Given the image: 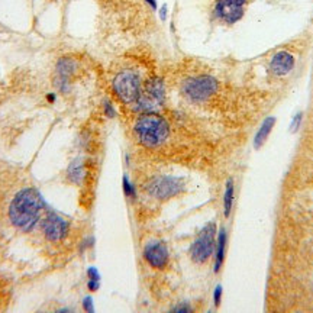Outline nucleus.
Returning a JSON list of instances; mask_svg holds the SVG:
<instances>
[{
  "instance_id": "nucleus-27",
  "label": "nucleus",
  "mask_w": 313,
  "mask_h": 313,
  "mask_svg": "<svg viewBox=\"0 0 313 313\" xmlns=\"http://www.w3.org/2000/svg\"><path fill=\"white\" fill-rule=\"evenodd\" d=\"M165 10H167V9H165V6H164V8L161 9V19H162V20L165 19Z\"/></svg>"
},
{
  "instance_id": "nucleus-2",
  "label": "nucleus",
  "mask_w": 313,
  "mask_h": 313,
  "mask_svg": "<svg viewBox=\"0 0 313 313\" xmlns=\"http://www.w3.org/2000/svg\"><path fill=\"white\" fill-rule=\"evenodd\" d=\"M135 138L145 148H157L170 136L168 122L155 112L142 113L134 125Z\"/></svg>"
},
{
  "instance_id": "nucleus-14",
  "label": "nucleus",
  "mask_w": 313,
  "mask_h": 313,
  "mask_svg": "<svg viewBox=\"0 0 313 313\" xmlns=\"http://www.w3.org/2000/svg\"><path fill=\"white\" fill-rule=\"evenodd\" d=\"M226 242H228V233L225 228H221V231L218 233V239H216V248H215V273L222 269L225 261V252H226Z\"/></svg>"
},
{
  "instance_id": "nucleus-8",
  "label": "nucleus",
  "mask_w": 313,
  "mask_h": 313,
  "mask_svg": "<svg viewBox=\"0 0 313 313\" xmlns=\"http://www.w3.org/2000/svg\"><path fill=\"white\" fill-rule=\"evenodd\" d=\"M42 224V232L44 236L51 242H60L67 238L70 232V222L55 212H46L45 216L41 219Z\"/></svg>"
},
{
  "instance_id": "nucleus-19",
  "label": "nucleus",
  "mask_w": 313,
  "mask_h": 313,
  "mask_svg": "<svg viewBox=\"0 0 313 313\" xmlns=\"http://www.w3.org/2000/svg\"><path fill=\"white\" fill-rule=\"evenodd\" d=\"M103 112H105V115H106L108 117L116 116V110H115V108H113L112 102H109V100H106V102L103 103Z\"/></svg>"
},
{
  "instance_id": "nucleus-5",
  "label": "nucleus",
  "mask_w": 313,
  "mask_h": 313,
  "mask_svg": "<svg viewBox=\"0 0 313 313\" xmlns=\"http://www.w3.org/2000/svg\"><path fill=\"white\" fill-rule=\"evenodd\" d=\"M181 91L193 103H202L212 98L218 91V80L210 76L190 77L183 83Z\"/></svg>"
},
{
  "instance_id": "nucleus-1",
  "label": "nucleus",
  "mask_w": 313,
  "mask_h": 313,
  "mask_svg": "<svg viewBox=\"0 0 313 313\" xmlns=\"http://www.w3.org/2000/svg\"><path fill=\"white\" fill-rule=\"evenodd\" d=\"M44 203L35 188H22L9 206V221L16 229L31 232L41 221Z\"/></svg>"
},
{
  "instance_id": "nucleus-17",
  "label": "nucleus",
  "mask_w": 313,
  "mask_h": 313,
  "mask_svg": "<svg viewBox=\"0 0 313 313\" xmlns=\"http://www.w3.org/2000/svg\"><path fill=\"white\" fill-rule=\"evenodd\" d=\"M122 187H124V193L128 199H132V200L136 199V188L132 184V181L128 179V176H124V179H122Z\"/></svg>"
},
{
  "instance_id": "nucleus-9",
  "label": "nucleus",
  "mask_w": 313,
  "mask_h": 313,
  "mask_svg": "<svg viewBox=\"0 0 313 313\" xmlns=\"http://www.w3.org/2000/svg\"><path fill=\"white\" fill-rule=\"evenodd\" d=\"M143 259L147 264L155 270H164L168 266L170 252L162 241H150L145 244L142 251Z\"/></svg>"
},
{
  "instance_id": "nucleus-12",
  "label": "nucleus",
  "mask_w": 313,
  "mask_h": 313,
  "mask_svg": "<svg viewBox=\"0 0 313 313\" xmlns=\"http://www.w3.org/2000/svg\"><path fill=\"white\" fill-rule=\"evenodd\" d=\"M293 67H295V57L287 51H280L270 61V71L277 77L287 76L293 70Z\"/></svg>"
},
{
  "instance_id": "nucleus-23",
  "label": "nucleus",
  "mask_w": 313,
  "mask_h": 313,
  "mask_svg": "<svg viewBox=\"0 0 313 313\" xmlns=\"http://www.w3.org/2000/svg\"><path fill=\"white\" fill-rule=\"evenodd\" d=\"M171 310H173V312H191V310H193V307H191V306H188L187 303H181V304H177V306H174Z\"/></svg>"
},
{
  "instance_id": "nucleus-26",
  "label": "nucleus",
  "mask_w": 313,
  "mask_h": 313,
  "mask_svg": "<svg viewBox=\"0 0 313 313\" xmlns=\"http://www.w3.org/2000/svg\"><path fill=\"white\" fill-rule=\"evenodd\" d=\"M145 3H148L152 9H157V0H143Z\"/></svg>"
},
{
  "instance_id": "nucleus-22",
  "label": "nucleus",
  "mask_w": 313,
  "mask_h": 313,
  "mask_svg": "<svg viewBox=\"0 0 313 313\" xmlns=\"http://www.w3.org/2000/svg\"><path fill=\"white\" fill-rule=\"evenodd\" d=\"M213 300H215L216 307H219L221 300H222V286H216L215 293H213Z\"/></svg>"
},
{
  "instance_id": "nucleus-6",
  "label": "nucleus",
  "mask_w": 313,
  "mask_h": 313,
  "mask_svg": "<svg viewBox=\"0 0 313 313\" xmlns=\"http://www.w3.org/2000/svg\"><path fill=\"white\" fill-rule=\"evenodd\" d=\"M216 248V225H205L190 247V257L196 264H205L212 257Z\"/></svg>"
},
{
  "instance_id": "nucleus-10",
  "label": "nucleus",
  "mask_w": 313,
  "mask_h": 313,
  "mask_svg": "<svg viewBox=\"0 0 313 313\" xmlns=\"http://www.w3.org/2000/svg\"><path fill=\"white\" fill-rule=\"evenodd\" d=\"M247 0H216L215 15L228 25L236 23L244 16V6Z\"/></svg>"
},
{
  "instance_id": "nucleus-18",
  "label": "nucleus",
  "mask_w": 313,
  "mask_h": 313,
  "mask_svg": "<svg viewBox=\"0 0 313 313\" xmlns=\"http://www.w3.org/2000/svg\"><path fill=\"white\" fill-rule=\"evenodd\" d=\"M302 121H303V113H302V112L296 113L295 116H293V119H292V124H290V129H292V132H296V131L300 128V125H302Z\"/></svg>"
},
{
  "instance_id": "nucleus-3",
  "label": "nucleus",
  "mask_w": 313,
  "mask_h": 313,
  "mask_svg": "<svg viewBox=\"0 0 313 313\" xmlns=\"http://www.w3.org/2000/svg\"><path fill=\"white\" fill-rule=\"evenodd\" d=\"M112 90L122 103L134 105L142 93V81L141 77L132 70L117 73L112 81Z\"/></svg>"
},
{
  "instance_id": "nucleus-21",
  "label": "nucleus",
  "mask_w": 313,
  "mask_h": 313,
  "mask_svg": "<svg viewBox=\"0 0 313 313\" xmlns=\"http://www.w3.org/2000/svg\"><path fill=\"white\" fill-rule=\"evenodd\" d=\"M87 277H89V280L100 281L102 276H100V273H99V270L96 269V267H89V270H87Z\"/></svg>"
},
{
  "instance_id": "nucleus-7",
  "label": "nucleus",
  "mask_w": 313,
  "mask_h": 313,
  "mask_svg": "<svg viewBox=\"0 0 313 313\" xmlns=\"http://www.w3.org/2000/svg\"><path fill=\"white\" fill-rule=\"evenodd\" d=\"M164 96H165V89L161 79L151 77L150 80H147L145 86L142 87V93L136 102L138 109H141L143 113L155 112V109L161 106V103L164 102Z\"/></svg>"
},
{
  "instance_id": "nucleus-24",
  "label": "nucleus",
  "mask_w": 313,
  "mask_h": 313,
  "mask_svg": "<svg viewBox=\"0 0 313 313\" xmlns=\"http://www.w3.org/2000/svg\"><path fill=\"white\" fill-rule=\"evenodd\" d=\"M87 288H89L90 292H98L99 288H100V281H96V280H89V283H87Z\"/></svg>"
},
{
  "instance_id": "nucleus-11",
  "label": "nucleus",
  "mask_w": 313,
  "mask_h": 313,
  "mask_svg": "<svg viewBox=\"0 0 313 313\" xmlns=\"http://www.w3.org/2000/svg\"><path fill=\"white\" fill-rule=\"evenodd\" d=\"M79 64L71 57H63L55 65V83L61 91H67L71 84L73 77L77 73Z\"/></svg>"
},
{
  "instance_id": "nucleus-25",
  "label": "nucleus",
  "mask_w": 313,
  "mask_h": 313,
  "mask_svg": "<svg viewBox=\"0 0 313 313\" xmlns=\"http://www.w3.org/2000/svg\"><path fill=\"white\" fill-rule=\"evenodd\" d=\"M46 100H48V103H54L55 100H57V96H55V93H50V94L46 96Z\"/></svg>"
},
{
  "instance_id": "nucleus-15",
  "label": "nucleus",
  "mask_w": 313,
  "mask_h": 313,
  "mask_svg": "<svg viewBox=\"0 0 313 313\" xmlns=\"http://www.w3.org/2000/svg\"><path fill=\"white\" fill-rule=\"evenodd\" d=\"M274 124H276V117L273 116L267 117V119L261 124L258 132L255 135V139H254V147H255L257 150H259V148L264 145V142L267 141L269 135L271 134V131H273V128H274Z\"/></svg>"
},
{
  "instance_id": "nucleus-13",
  "label": "nucleus",
  "mask_w": 313,
  "mask_h": 313,
  "mask_svg": "<svg viewBox=\"0 0 313 313\" xmlns=\"http://www.w3.org/2000/svg\"><path fill=\"white\" fill-rule=\"evenodd\" d=\"M67 181L74 186H83L84 181L89 176V168H87V161L84 158H76L73 160L68 167H67Z\"/></svg>"
},
{
  "instance_id": "nucleus-4",
  "label": "nucleus",
  "mask_w": 313,
  "mask_h": 313,
  "mask_svg": "<svg viewBox=\"0 0 313 313\" xmlns=\"http://www.w3.org/2000/svg\"><path fill=\"white\" fill-rule=\"evenodd\" d=\"M143 190L157 200H170L186 190V183L176 176H155L145 183Z\"/></svg>"
},
{
  "instance_id": "nucleus-20",
  "label": "nucleus",
  "mask_w": 313,
  "mask_h": 313,
  "mask_svg": "<svg viewBox=\"0 0 313 313\" xmlns=\"http://www.w3.org/2000/svg\"><path fill=\"white\" fill-rule=\"evenodd\" d=\"M83 309L89 313L94 312V307H93V299H91L90 296H87V297L83 299Z\"/></svg>"
},
{
  "instance_id": "nucleus-16",
  "label": "nucleus",
  "mask_w": 313,
  "mask_h": 313,
  "mask_svg": "<svg viewBox=\"0 0 313 313\" xmlns=\"http://www.w3.org/2000/svg\"><path fill=\"white\" fill-rule=\"evenodd\" d=\"M235 188H233V181L229 180L226 183V187H225L224 193V212L225 216L231 215L232 212V206H233V199H235Z\"/></svg>"
}]
</instances>
